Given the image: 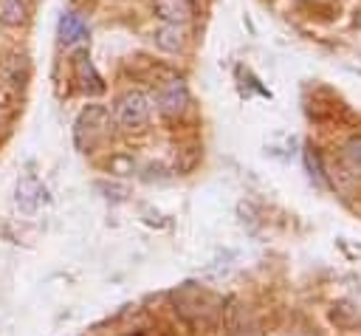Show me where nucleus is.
<instances>
[{"mask_svg":"<svg viewBox=\"0 0 361 336\" xmlns=\"http://www.w3.org/2000/svg\"><path fill=\"white\" fill-rule=\"evenodd\" d=\"M107 124H110V113H107L102 104H87V107L79 113V119H76V130H73L76 147H79L82 152H90L99 141H104Z\"/></svg>","mask_w":361,"mask_h":336,"instance_id":"obj_1","label":"nucleus"},{"mask_svg":"<svg viewBox=\"0 0 361 336\" xmlns=\"http://www.w3.org/2000/svg\"><path fill=\"white\" fill-rule=\"evenodd\" d=\"M149 119V99L141 90H127L116 102V124L124 130H138Z\"/></svg>","mask_w":361,"mask_h":336,"instance_id":"obj_2","label":"nucleus"},{"mask_svg":"<svg viewBox=\"0 0 361 336\" xmlns=\"http://www.w3.org/2000/svg\"><path fill=\"white\" fill-rule=\"evenodd\" d=\"M186 104H189V90L183 79H169L158 93V110L172 119V116H180Z\"/></svg>","mask_w":361,"mask_h":336,"instance_id":"obj_3","label":"nucleus"},{"mask_svg":"<svg viewBox=\"0 0 361 336\" xmlns=\"http://www.w3.org/2000/svg\"><path fill=\"white\" fill-rule=\"evenodd\" d=\"M73 76H76V82H79V88H82L85 93H102V90H104V82H102V76L96 73L90 56H87L85 51L73 56Z\"/></svg>","mask_w":361,"mask_h":336,"instance_id":"obj_4","label":"nucleus"},{"mask_svg":"<svg viewBox=\"0 0 361 336\" xmlns=\"http://www.w3.org/2000/svg\"><path fill=\"white\" fill-rule=\"evenodd\" d=\"M155 11L164 23H189L192 17V0H155Z\"/></svg>","mask_w":361,"mask_h":336,"instance_id":"obj_5","label":"nucleus"},{"mask_svg":"<svg viewBox=\"0 0 361 336\" xmlns=\"http://www.w3.org/2000/svg\"><path fill=\"white\" fill-rule=\"evenodd\" d=\"M85 34H87V23H85V17H79L76 11H65V14L59 17V40H62L65 45L79 42Z\"/></svg>","mask_w":361,"mask_h":336,"instance_id":"obj_6","label":"nucleus"},{"mask_svg":"<svg viewBox=\"0 0 361 336\" xmlns=\"http://www.w3.org/2000/svg\"><path fill=\"white\" fill-rule=\"evenodd\" d=\"M183 42H186V31H183V25H178V23H164V25L155 31V45H158L161 51L175 54V51L183 48Z\"/></svg>","mask_w":361,"mask_h":336,"instance_id":"obj_7","label":"nucleus"},{"mask_svg":"<svg viewBox=\"0 0 361 336\" xmlns=\"http://www.w3.org/2000/svg\"><path fill=\"white\" fill-rule=\"evenodd\" d=\"M28 20V0H0V25L17 28Z\"/></svg>","mask_w":361,"mask_h":336,"instance_id":"obj_8","label":"nucleus"},{"mask_svg":"<svg viewBox=\"0 0 361 336\" xmlns=\"http://www.w3.org/2000/svg\"><path fill=\"white\" fill-rule=\"evenodd\" d=\"M42 195H45V189H42V184H39L34 175H25V178L17 184V200H20V203H25V198H34V206H39Z\"/></svg>","mask_w":361,"mask_h":336,"instance_id":"obj_9","label":"nucleus"},{"mask_svg":"<svg viewBox=\"0 0 361 336\" xmlns=\"http://www.w3.org/2000/svg\"><path fill=\"white\" fill-rule=\"evenodd\" d=\"M344 164L353 175H361V138H350L344 144Z\"/></svg>","mask_w":361,"mask_h":336,"instance_id":"obj_10","label":"nucleus"}]
</instances>
